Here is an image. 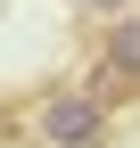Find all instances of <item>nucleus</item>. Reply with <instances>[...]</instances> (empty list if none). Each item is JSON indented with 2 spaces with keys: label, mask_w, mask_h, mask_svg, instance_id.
<instances>
[{
  "label": "nucleus",
  "mask_w": 140,
  "mask_h": 148,
  "mask_svg": "<svg viewBox=\"0 0 140 148\" xmlns=\"http://www.w3.org/2000/svg\"><path fill=\"white\" fill-rule=\"evenodd\" d=\"M25 123H33V148H107L115 132V115L91 99V90H41V99L25 107Z\"/></svg>",
  "instance_id": "1"
},
{
  "label": "nucleus",
  "mask_w": 140,
  "mask_h": 148,
  "mask_svg": "<svg viewBox=\"0 0 140 148\" xmlns=\"http://www.w3.org/2000/svg\"><path fill=\"white\" fill-rule=\"evenodd\" d=\"M99 66H115L124 82H140V8H132V16H107V25H99Z\"/></svg>",
  "instance_id": "2"
},
{
  "label": "nucleus",
  "mask_w": 140,
  "mask_h": 148,
  "mask_svg": "<svg viewBox=\"0 0 140 148\" xmlns=\"http://www.w3.org/2000/svg\"><path fill=\"white\" fill-rule=\"evenodd\" d=\"M82 90H91V99L107 107V115H115L124 99H140V82H124V74H115V66H99V58H91V74H82Z\"/></svg>",
  "instance_id": "3"
},
{
  "label": "nucleus",
  "mask_w": 140,
  "mask_h": 148,
  "mask_svg": "<svg viewBox=\"0 0 140 148\" xmlns=\"http://www.w3.org/2000/svg\"><path fill=\"white\" fill-rule=\"evenodd\" d=\"M74 8H82V16H132L140 0H74Z\"/></svg>",
  "instance_id": "4"
}]
</instances>
